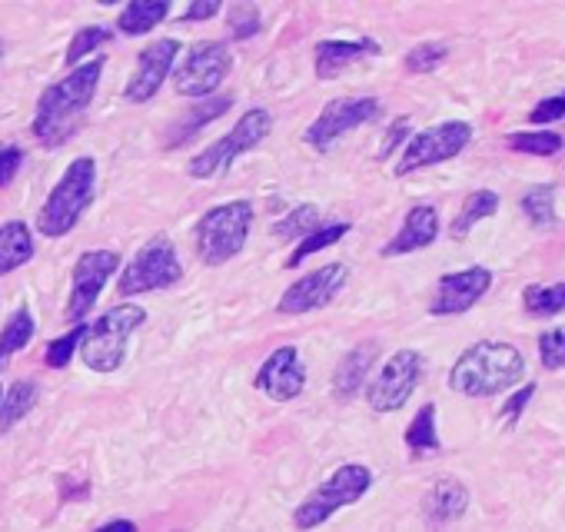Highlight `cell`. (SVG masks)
Returning a JSON list of instances; mask_svg holds the SVG:
<instances>
[{"label": "cell", "mask_w": 565, "mask_h": 532, "mask_svg": "<svg viewBox=\"0 0 565 532\" xmlns=\"http://www.w3.org/2000/svg\"><path fill=\"white\" fill-rule=\"evenodd\" d=\"M406 446H409V453L413 456H429V453H439V433H436V406L433 403H426L416 416H413V423H409V429H406Z\"/></svg>", "instance_id": "cell-28"}, {"label": "cell", "mask_w": 565, "mask_h": 532, "mask_svg": "<svg viewBox=\"0 0 565 532\" xmlns=\"http://www.w3.org/2000/svg\"><path fill=\"white\" fill-rule=\"evenodd\" d=\"M522 373H525V357L512 343L479 340L469 350H462V357L452 363L449 386L459 396L489 400V396H502L505 390L522 383Z\"/></svg>", "instance_id": "cell-2"}, {"label": "cell", "mask_w": 565, "mask_h": 532, "mask_svg": "<svg viewBox=\"0 0 565 532\" xmlns=\"http://www.w3.org/2000/svg\"><path fill=\"white\" fill-rule=\"evenodd\" d=\"M84 333H87V323H77L67 337H61V340H51L47 343V366H57V370H64L71 360H74V353L81 350V343H84Z\"/></svg>", "instance_id": "cell-35"}, {"label": "cell", "mask_w": 565, "mask_h": 532, "mask_svg": "<svg viewBox=\"0 0 565 532\" xmlns=\"http://www.w3.org/2000/svg\"><path fill=\"white\" fill-rule=\"evenodd\" d=\"M233 54L223 41H200L186 51L173 74V87L180 97H210L230 74Z\"/></svg>", "instance_id": "cell-11"}, {"label": "cell", "mask_w": 565, "mask_h": 532, "mask_svg": "<svg viewBox=\"0 0 565 532\" xmlns=\"http://www.w3.org/2000/svg\"><path fill=\"white\" fill-rule=\"evenodd\" d=\"M100 74H104V61H87L81 64L74 74H67L64 81L51 84L41 100H38V114H34V124H31V134L44 143V147H61L64 140L74 137L81 117L87 114L94 94H97V84H100Z\"/></svg>", "instance_id": "cell-1"}, {"label": "cell", "mask_w": 565, "mask_h": 532, "mask_svg": "<svg viewBox=\"0 0 565 532\" xmlns=\"http://www.w3.org/2000/svg\"><path fill=\"white\" fill-rule=\"evenodd\" d=\"M249 226H253V206L246 200H233V203H220L206 210L193 226L196 256L206 266L230 263L246 246Z\"/></svg>", "instance_id": "cell-5"}, {"label": "cell", "mask_w": 565, "mask_h": 532, "mask_svg": "<svg viewBox=\"0 0 565 532\" xmlns=\"http://www.w3.org/2000/svg\"><path fill=\"white\" fill-rule=\"evenodd\" d=\"M167 14H170V0H130L117 18V28L127 38H140L150 34L160 21H167Z\"/></svg>", "instance_id": "cell-23"}, {"label": "cell", "mask_w": 565, "mask_h": 532, "mask_svg": "<svg viewBox=\"0 0 565 532\" xmlns=\"http://www.w3.org/2000/svg\"><path fill=\"white\" fill-rule=\"evenodd\" d=\"M347 280H350L347 263H327V266H320V270L307 274L303 280H297L287 294L279 297V313L300 317V313L323 310L327 304L337 300V294L347 287Z\"/></svg>", "instance_id": "cell-14"}, {"label": "cell", "mask_w": 565, "mask_h": 532, "mask_svg": "<svg viewBox=\"0 0 565 532\" xmlns=\"http://www.w3.org/2000/svg\"><path fill=\"white\" fill-rule=\"evenodd\" d=\"M34 330H38V323H34V313H31L28 307H21V310L4 323V330H0V370H4V366L11 363L14 353H21V350L34 340Z\"/></svg>", "instance_id": "cell-26"}, {"label": "cell", "mask_w": 565, "mask_h": 532, "mask_svg": "<svg viewBox=\"0 0 565 532\" xmlns=\"http://www.w3.org/2000/svg\"><path fill=\"white\" fill-rule=\"evenodd\" d=\"M539 360L548 373L565 366V327H552L539 337Z\"/></svg>", "instance_id": "cell-37"}, {"label": "cell", "mask_w": 565, "mask_h": 532, "mask_svg": "<svg viewBox=\"0 0 565 532\" xmlns=\"http://www.w3.org/2000/svg\"><path fill=\"white\" fill-rule=\"evenodd\" d=\"M38 396H41L38 383H31V380L14 383V386L4 393V400H0V433H8L11 426H18V423L38 406Z\"/></svg>", "instance_id": "cell-25"}, {"label": "cell", "mask_w": 565, "mask_h": 532, "mask_svg": "<svg viewBox=\"0 0 565 532\" xmlns=\"http://www.w3.org/2000/svg\"><path fill=\"white\" fill-rule=\"evenodd\" d=\"M21 163H24V150L21 147H14V143L0 147V187H8L18 177Z\"/></svg>", "instance_id": "cell-39"}, {"label": "cell", "mask_w": 565, "mask_h": 532, "mask_svg": "<svg viewBox=\"0 0 565 532\" xmlns=\"http://www.w3.org/2000/svg\"><path fill=\"white\" fill-rule=\"evenodd\" d=\"M565 117V94H558V97H548V100H542V104H535V110L529 114V120L532 124H555V120H562Z\"/></svg>", "instance_id": "cell-40"}, {"label": "cell", "mask_w": 565, "mask_h": 532, "mask_svg": "<svg viewBox=\"0 0 565 532\" xmlns=\"http://www.w3.org/2000/svg\"><path fill=\"white\" fill-rule=\"evenodd\" d=\"M177 54H180V41H170V38H167V41L150 44V47L140 54L137 71H134V77H130L124 97H127L130 104H147V100H153L157 91L163 87V81L170 77Z\"/></svg>", "instance_id": "cell-17"}, {"label": "cell", "mask_w": 565, "mask_h": 532, "mask_svg": "<svg viewBox=\"0 0 565 532\" xmlns=\"http://www.w3.org/2000/svg\"><path fill=\"white\" fill-rule=\"evenodd\" d=\"M143 320H147V310L137 304L110 307L84 333V343L77 350L84 366L94 373H117L124 366V357H127V340L143 327Z\"/></svg>", "instance_id": "cell-4"}, {"label": "cell", "mask_w": 565, "mask_h": 532, "mask_svg": "<svg viewBox=\"0 0 565 532\" xmlns=\"http://www.w3.org/2000/svg\"><path fill=\"white\" fill-rule=\"evenodd\" d=\"M117 266H120V256L114 249H90L77 259L74 266V284H71V297H67V323H84L87 313L94 310L97 297L104 294L107 280L117 274Z\"/></svg>", "instance_id": "cell-12"}, {"label": "cell", "mask_w": 565, "mask_h": 532, "mask_svg": "<svg viewBox=\"0 0 565 532\" xmlns=\"http://www.w3.org/2000/svg\"><path fill=\"white\" fill-rule=\"evenodd\" d=\"M495 210H499V193L495 190H476V193H469L466 203H462V210L456 213V220L449 226V236L452 240H466L476 230V223L489 220Z\"/></svg>", "instance_id": "cell-24"}, {"label": "cell", "mask_w": 565, "mask_h": 532, "mask_svg": "<svg viewBox=\"0 0 565 532\" xmlns=\"http://www.w3.org/2000/svg\"><path fill=\"white\" fill-rule=\"evenodd\" d=\"M34 253H38V246H34L31 226L24 220H11L0 226V277L21 270L28 259H34Z\"/></svg>", "instance_id": "cell-22"}, {"label": "cell", "mask_w": 565, "mask_h": 532, "mask_svg": "<svg viewBox=\"0 0 565 532\" xmlns=\"http://www.w3.org/2000/svg\"><path fill=\"white\" fill-rule=\"evenodd\" d=\"M466 509H469V489L452 476L436 479L423 499V515L429 525H449V522L462 519Z\"/></svg>", "instance_id": "cell-19"}, {"label": "cell", "mask_w": 565, "mask_h": 532, "mask_svg": "<svg viewBox=\"0 0 565 532\" xmlns=\"http://www.w3.org/2000/svg\"><path fill=\"white\" fill-rule=\"evenodd\" d=\"M273 130V117H269V110H263V107H253V110H246L239 120H236V127L223 137V140H216V143H210L203 153H196L193 160H190V177L193 180H210V177H220V173H226L230 167H233V160L236 157H243L246 150H253L266 134Z\"/></svg>", "instance_id": "cell-8"}, {"label": "cell", "mask_w": 565, "mask_h": 532, "mask_svg": "<svg viewBox=\"0 0 565 532\" xmlns=\"http://www.w3.org/2000/svg\"><path fill=\"white\" fill-rule=\"evenodd\" d=\"M259 28H263V21H259V11H256L253 4H236V8L230 11V34H233L236 41L256 38Z\"/></svg>", "instance_id": "cell-38"}, {"label": "cell", "mask_w": 565, "mask_h": 532, "mask_svg": "<svg viewBox=\"0 0 565 532\" xmlns=\"http://www.w3.org/2000/svg\"><path fill=\"white\" fill-rule=\"evenodd\" d=\"M436 236H439V213H436V206L419 203L406 213L399 233L383 246V256H403V253L426 249L436 243Z\"/></svg>", "instance_id": "cell-18"}, {"label": "cell", "mask_w": 565, "mask_h": 532, "mask_svg": "<svg viewBox=\"0 0 565 532\" xmlns=\"http://www.w3.org/2000/svg\"><path fill=\"white\" fill-rule=\"evenodd\" d=\"M183 280V266L177 256V246L170 243V236H153L127 266L117 280V294L120 297H137V294H153V290H167L173 284Z\"/></svg>", "instance_id": "cell-7"}, {"label": "cell", "mask_w": 565, "mask_h": 532, "mask_svg": "<svg viewBox=\"0 0 565 532\" xmlns=\"http://www.w3.org/2000/svg\"><path fill=\"white\" fill-rule=\"evenodd\" d=\"M406 134H409V120H406V117H399V120L386 130V140H383V147H380V160L393 157V150L406 140Z\"/></svg>", "instance_id": "cell-42"}, {"label": "cell", "mask_w": 565, "mask_h": 532, "mask_svg": "<svg viewBox=\"0 0 565 532\" xmlns=\"http://www.w3.org/2000/svg\"><path fill=\"white\" fill-rule=\"evenodd\" d=\"M426 373V357L419 350H399L393 353L383 370L373 376V383L366 386V403L376 413H396L409 403V396L416 393V386L423 383Z\"/></svg>", "instance_id": "cell-9"}, {"label": "cell", "mask_w": 565, "mask_h": 532, "mask_svg": "<svg viewBox=\"0 0 565 532\" xmlns=\"http://www.w3.org/2000/svg\"><path fill=\"white\" fill-rule=\"evenodd\" d=\"M216 14H220V0H196V4L186 8L183 21H186V24H190V21H210V18H216Z\"/></svg>", "instance_id": "cell-43"}, {"label": "cell", "mask_w": 565, "mask_h": 532, "mask_svg": "<svg viewBox=\"0 0 565 532\" xmlns=\"http://www.w3.org/2000/svg\"><path fill=\"white\" fill-rule=\"evenodd\" d=\"M446 54H449V47L439 44V41L419 44V47H413V51L406 54V71H413V74H433V71L446 61Z\"/></svg>", "instance_id": "cell-36"}, {"label": "cell", "mask_w": 565, "mask_h": 532, "mask_svg": "<svg viewBox=\"0 0 565 532\" xmlns=\"http://www.w3.org/2000/svg\"><path fill=\"white\" fill-rule=\"evenodd\" d=\"M230 107H233V100H230V97H220V100H206V104H200V107H190V114H186L183 120H177V124H173L170 147H180V143H183V140H190L203 124H210V120L223 117Z\"/></svg>", "instance_id": "cell-29"}, {"label": "cell", "mask_w": 565, "mask_h": 532, "mask_svg": "<svg viewBox=\"0 0 565 532\" xmlns=\"http://www.w3.org/2000/svg\"><path fill=\"white\" fill-rule=\"evenodd\" d=\"M97 532H137V525H134L130 519H110V522H104Z\"/></svg>", "instance_id": "cell-44"}, {"label": "cell", "mask_w": 565, "mask_h": 532, "mask_svg": "<svg viewBox=\"0 0 565 532\" xmlns=\"http://www.w3.org/2000/svg\"><path fill=\"white\" fill-rule=\"evenodd\" d=\"M565 147V140L552 130H525V134H512L509 137V150L519 153H535V157H555Z\"/></svg>", "instance_id": "cell-33"}, {"label": "cell", "mask_w": 565, "mask_h": 532, "mask_svg": "<svg viewBox=\"0 0 565 532\" xmlns=\"http://www.w3.org/2000/svg\"><path fill=\"white\" fill-rule=\"evenodd\" d=\"M347 233H350V223H330V226H320L317 233H310L307 240H300V243H297V249L290 253L287 266H290V270H297V266H300L307 256H313V253H320V249H327V246L340 243Z\"/></svg>", "instance_id": "cell-32"}, {"label": "cell", "mask_w": 565, "mask_h": 532, "mask_svg": "<svg viewBox=\"0 0 565 532\" xmlns=\"http://www.w3.org/2000/svg\"><path fill=\"white\" fill-rule=\"evenodd\" d=\"M380 54L376 41H323L317 44V77L320 81H333L340 77L350 64Z\"/></svg>", "instance_id": "cell-20"}, {"label": "cell", "mask_w": 565, "mask_h": 532, "mask_svg": "<svg viewBox=\"0 0 565 532\" xmlns=\"http://www.w3.org/2000/svg\"><path fill=\"white\" fill-rule=\"evenodd\" d=\"M110 41H114V31H110V28H100V24L77 31L74 41H71V47H67V64H71V67H81V61H84L87 54H94L97 47H104V44H110Z\"/></svg>", "instance_id": "cell-34"}, {"label": "cell", "mask_w": 565, "mask_h": 532, "mask_svg": "<svg viewBox=\"0 0 565 532\" xmlns=\"http://www.w3.org/2000/svg\"><path fill=\"white\" fill-rule=\"evenodd\" d=\"M303 386H307V366H303L297 347H279V350H273L263 360L259 373H256V390L266 393L276 403L297 400L303 393Z\"/></svg>", "instance_id": "cell-16"}, {"label": "cell", "mask_w": 565, "mask_h": 532, "mask_svg": "<svg viewBox=\"0 0 565 532\" xmlns=\"http://www.w3.org/2000/svg\"><path fill=\"white\" fill-rule=\"evenodd\" d=\"M323 226V216H320V206L313 203H300L297 210H290L279 223H273V236L279 240H307L310 233H317Z\"/></svg>", "instance_id": "cell-27"}, {"label": "cell", "mask_w": 565, "mask_h": 532, "mask_svg": "<svg viewBox=\"0 0 565 532\" xmlns=\"http://www.w3.org/2000/svg\"><path fill=\"white\" fill-rule=\"evenodd\" d=\"M522 307L532 317H558L565 313V280L562 284H548V287H525L522 290Z\"/></svg>", "instance_id": "cell-30"}, {"label": "cell", "mask_w": 565, "mask_h": 532, "mask_svg": "<svg viewBox=\"0 0 565 532\" xmlns=\"http://www.w3.org/2000/svg\"><path fill=\"white\" fill-rule=\"evenodd\" d=\"M94 187H97V163L94 157H77L64 177L57 180V187L51 190L47 203L38 213V230L44 236H67L81 216L87 213L90 200H94Z\"/></svg>", "instance_id": "cell-3"}, {"label": "cell", "mask_w": 565, "mask_h": 532, "mask_svg": "<svg viewBox=\"0 0 565 532\" xmlns=\"http://www.w3.org/2000/svg\"><path fill=\"white\" fill-rule=\"evenodd\" d=\"M373 486V472L370 466H360V462H347L340 466L323 486H317L294 512V525L300 532H310L317 525H323L333 512H340L343 506H353L360 502Z\"/></svg>", "instance_id": "cell-6"}, {"label": "cell", "mask_w": 565, "mask_h": 532, "mask_svg": "<svg viewBox=\"0 0 565 532\" xmlns=\"http://www.w3.org/2000/svg\"><path fill=\"white\" fill-rule=\"evenodd\" d=\"M492 287V270L489 266H469V270L459 274H446L436 284V294L429 300V313L433 317H459L466 310H472Z\"/></svg>", "instance_id": "cell-15"}, {"label": "cell", "mask_w": 565, "mask_h": 532, "mask_svg": "<svg viewBox=\"0 0 565 532\" xmlns=\"http://www.w3.org/2000/svg\"><path fill=\"white\" fill-rule=\"evenodd\" d=\"M532 396H535V383H525V386H522V390H519V393L502 406V413H499V416H502L509 426H515V423H519V416L525 413V406H529V400H532Z\"/></svg>", "instance_id": "cell-41"}, {"label": "cell", "mask_w": 565, "mask_h": 532, "mask_svg": "<svg viewBox=\"0 0 565 532\" xmlns=\"http://www.w3.org/2000/svg\"><path fill=\"white\" fill-rule=\"evenodd\" d=\"M0 400H4V386H0Z\"/></svg>", "instance_id": "cell-46"}, {"label": "cell", "mask_w": 565, "mask_h": 532, "mask_svg": "<svg viewBox=\"0 0 565 532\" xmlns=\"http://www.w3.org/2000/svg\"><path fill=\"white\" fill-rule=\"evenodd\" d=\"M380 100L376 97H343V100H330L327 107H323V114L307 127V143L313 147V150H330L343 134H350V130H356V127H363V124H370V120H376L380 117Z\"/></svg>", "instance_id": "cell-13"}, {"label": "cell", "mask_w": 565, "mask_h": 532, "mask_svg": "<svg viewBox=\"0 0 565 532\" xmlns=\"http://www.w3.org/2000/svg\"><path fill=\"white\" fill-rule=\"evenodd\" d=\"M0 57H4V41H0Z\"/></svg>", "instance_id": "cell-45"}, {"label": "cell", "mask_w": 565, "mask_h": 532, "mask_svg": "<svg viewBox=\"0 0 565 532\" xmlns=\"http://www.w3.org/2000/svg\"><path fill=\"white\" fill-rule=\"evenodd\" d=\"M376 357H380V347H376V343H360L356 350H350V353L340 360L337 373H333V393H337L340 400H353V396L363 390L366 376L373 373Z\"/></svg>", "instance_id": "cell-21"}, {"label": "cell", "mask_w": 565, "mask_h": 532, "mask_svg": "<svg viewBox=\"0 0 565 532\" xmlns=\"http://www.w3.org/2000/svg\"><path fill=\"white\" fill-rule=\"evenodd\" d=\"M519 206L532 226H539V230L555 226V187L552 183H535L529 193H522Z\"/></svg>", "instance_id": "cell-31"}, {"label": "cell", "mask_w": 565, "mask_h": 532, "mask_svg": "<svg viewBox=\"0 0 565 532\" xmlns=\"http://www.w3.org/2000/svg\"><path fill=\"white\" fill-rule=\"evenodd\" d=\"M469 140H472V127L466 120H446V124L426 127L403 150V160L396 163V177H409L423 167L446 163V160L459 157L469 147Z\"/></svg>", "instance_id": "cell-10"}]
</instances>
